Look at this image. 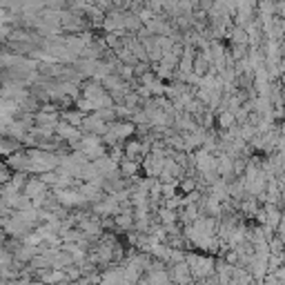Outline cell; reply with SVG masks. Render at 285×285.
<instances>
[{
  "mask_svg": "<svg viewBox=\"0 0 285 285\" xmlns=\"http://www.w3.org/2000/svg\"><path fill=\"white\" fill-rule=\"evenodd\" d=\"M279 183H281V187H285V174H281V180H279Z\"/></svg>",
  "mask_w": 285,
  "mask_h": 285,
  "instance_id": "13",
  "label": "cell"
},
{
  "mask_svg": "<svg viewBox=\"0 0 285 285\" xmlns=\"http://www.w3.org/2000/svg\"><path fill=\"white\" fill-rule=\"evenodd\" d=\"M56 132H58V136H63L65 141H76L80 139V132H78V125H69V123H60L58 127H56Z\"/></svg>",
  "mask_w": 285,
  "mask_h": 285,
  "instance_id": "2",
  "label": "cell"
},
{
  "mask_svg": "<svg viewBox=\"0 0 285 285\" xmlns=\"http://www.w3.org/2000/svg\"><path fill=\"white\" fill-rule=\"evenodd\" d=\"M132 71H134V69H132L130 65H127V67H121V76H123V78L130 80V78H132Z\"/></svg>",
  "mask_w": 285,
  "mask_h": 285,
  "instance_id": "10",
  "label": "cell"
},
{
  "mask_svg": "<svg viewBox=\"0 0 285 285\" xmlns=\"http://www.w3.org/2000/svg\"><path fill=\"white\" fill-rule=\"evenodd\" d=\"M158 214H160V221H163L165 225H172V223H174V221H176V218H178L176 214H174L172 210H169V207H163V210H160Z\"/></svg>",
  "mask_w": 285,
  "mask_h": 285,
  "instance_id": "5",
  "label": "cell"
},
{
  "mask_svg": "<svg viewBox=\"0 0 285 285\" xmlns=\"http://www.w3.org/2000/svg\"><path fill=\"white\" fill-rule=\"evenodd\" d=\"M123 172H125V176H134L136 172H139V160H132L130 156H125V160L121 163Z\"/></svg>",
  "mask_w": 285,
  "mask_h": 285,
  "instance_id": "3",
  "label": "cell"
},
{
  "mask_svg": "<svg viewBox=\"0 0 285 285\" xmlns=\"http://www.w3.org/2000/svg\"><path fill=\"white\" fill-rule=\"evenodd\" d=\"M218 121H221V127H225V130H230V127L234 125V121H236V118H234V112H232V109H227V112H223Z\"/></svg>",
  "mask_w": 285,
  "mask_h": 285,
  "instance_id": "4",
  "label": "cell"
},
{
  "mask_svg": "<svg viewBox=\"0 0 285 285\" xmlns=\"http://www.w3.org/2000/svg\"><path fill=\"white\" fill-rule=\"evenodd\" d=\"M218 172L225 174V176L232 172V160L227 158V156H223V158H221V163H218Z\"/></svg>",
  "mask_w": 285,
  "mask_h": 285,
  "instance_id": "7",
  "label": "cell"
},
{
  "mask_svg": "<svg viewBox=\"0 0 285 285\" xmlns=\"http://www.w3.org/2000/svg\"><path fill=\"white\" fill-rule=\"evenodd\" d=\"M42 281H65V274L63 272H47V274H42Z\"/></svg>",
  "mask_w": 285,
  "mask_h": 285,
  "instance_id": "8",
  "label": "cell"
},
{
  "mask_svg": "<svg viewBox=\"0 0 285 285\" xmlns=\"http://www.w3.org/2000/svg\"><path fill=\"white\" fill-rule=\"evenodd\" d=\"M116 223H118V225H121V227H132V214H121V212H118L116 214Z\"/></svg>",
  "mask_w": 285,
  "mask_h": 285,
  "instance_id": "6",
  "label": "cell"
},
{
  "mask_svg": "<svg viewBox=\"0 0 285 285\" xmlns=\"http://www.w3.org/2000/svg\"><path fill=\"white\" fill-rule=\"evenodd\" d=\"M149 281H169V277L167 274H163V272H154L149 277Z\"/></svg>",
  "mask_w": 285,
  "mask_h": 285,
  "instance_id": "9",
  "label": "cell"
},
{
  "mask_svg": "<svg viewBox=\"0 0 285 285\" xmlns=\"http://www.w3.org/2000/svg\"><path fill=\"white\" fill-rule=\"evenodd\" d=\"M194 185H196V183H194V180H185V183H183V189H185V192H192V189H194Z\"/></svg>",
  "mask_w": 285,
  "mask_h": 285,
  "instance_id": "11",
  "label": "cell"
},
{
  "mask_svg": "<svg viewBox=\"0 0 285 285\" xmlns=\"http://www.w3.org/2000/svg\"><path fill=\"white\" fill-rule=\"evenodd\" d=\"M189 270H192L194 277H207V274L214 272V261L205 259V256H198V254H187L185 256Z\"/></svg>",
  "mask_w": 285,
  "mask_h": 285,
  "instance_id": "1",
  "label": "cell"
},
{
  "mask_svg": "<svg viewBox=\"0 0 285 285\" xmlns=\"http://www.w3.org/2000/svg\"><path fill=\"white\" fill-rule=\"evenodd\" d=\"M127 0H114V4H118V7H121V4H125Z\"/></svg>",
  "mask_w": 285,
  "mask_h": 285,
  "instance_id": "12",
  "label": "cell"
}]
</instances>
